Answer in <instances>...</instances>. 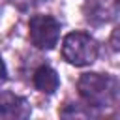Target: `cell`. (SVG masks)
<instances>
[{"label":"cell","mask_w":120,"mask_h":120,"mask_svg":"<svg viewBox=\"0 0 120 120\" xmlns=\"http://www.w3.org/2000/svg\"><path fill=\"white\" fill-rule=\"evenodd\" d=\"M79 96L92 109H105L114 105L120 96V82L109 73H82L77 82Z\"/></svg>","instance_id":"6da1fadb"},{"label":"cell","mask_w":120,"mask_h":120,"mask_svg":"<svg viewBox=\"0 0 120 120\" xmlns=\"http://www.w3.org/2000/svg\"><path fill=\"white\" fill-rule=\"evenodd\" d=\"M98 41L86 32H71L62 41V56L71 66H90L98 58Z\"/></svg>","instance_id":"7a4b0ae2"},{"label":"cell","mask_w":120,"mask_h":120,"mask_svg":"<svg viewBox=\"0 0 120 120\" xmlns=\"http://www.w3.org/2000/svg\"><path fill=\"white\" fill-rule=\"evenodd\" d=\"M28 36L34 47L51 51L60 38V22L52 15H32L28 21Z\"/></svg>","instance_id":"3957f363"},{"label":"cell","mask_w":120,"mask_h":120,"mask_svg":"<svg viewBox=\"0 0 120 120\" xmlns=\"http://www.w3.org/2000/svg\"><path fill=\"white\" fill-rule=\"evenodd\" d=\"M82 13L92 24L111 22L118 15V0H88L82 6Z\"/></svg>","instance_id":"277c9868"},{"label":"cell","mask_w":120,"mask_h":120,"mask_svg":"<svg viewBox=\"0 0 120 120\" xmlns=\"http://www.w3.org/2000/svg\"><path fill=\"white\" fill-rule=\"evenodd\" d=\"M32 112L28 101L22 96L13 92H0V118L6 120H22Z\"/></svg>","instance_id":"5b68a950"},{"label":"cell","mask_w":120,"mask_h":120,"mask_svg":"<svg viewBox=\"0 0 120 120\" xmlns=\"http://www.w3.org/2000/svg\"><path fill=\"white\" fill-rule=\"evenodd\" d=\"M34 86L43 92V94H54L58 84H60V79H58V73L51 68V66H39L36 71H34Z\"/></svg>","instance_id":"8992f818"},{"label":"cell","mask_w":120,"mask_h":120,"mask_svg":"<svg viewBox=\"0 0 120 120\" xmlns=\"http://www.w3.org/2000/svg\"><path fill=\"white\" fill-rule=\"evenodd\" d=\"M111 47H112V51H120V26H116L114 30H112V34H111Z\"/></svg>","instance_id":"52a82bcc"},{"label":"cell","mask_w":120,"mask_h":120,"mask_svg":"<svg viewBox=\"0 0 120 120\" xmlns=\"http://www.w3.org/2000/svg\"><path fill=\"white\" fill-rule=\"evenodd\" d=\"M43 0H13V4H17L21 9H30V8H34V6H38V4H41Z\"/></svg>","instance_id":"ba28073f"},{"label":"cell","mask_w":120,"mask_h":120,"mask_svg":"<svg viewBox=\"0 0 120 120\" xmlns=\"http://www.w3.org/2000/svg\"><path fill=\"white\" fill-rule=\"evenodd\" d=\"M8 81V69H6V64H4V60L0 58V84H4Z\"/></svg>","instance_id":"9c48e42d"}]
</instances>
